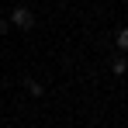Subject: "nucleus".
Here are the masks:
<instances>
[{"mask_svg": "<svg viewBox=\"0 0 128 128\" xmlns=\"http://www.w3.org/2000/svg\"><path fill=\"white\" fill-rule=\"evenodd\" d=\"M118 48H121V52H128V28H121V31H118Z\"/></svg>", "mask_w": 128, "mask_h": 128, "instance_id": "nucleus-4", "label": "nucleus"}, {"mask_svg": "<svg viewBox=\"0 0 128 128\" xmlns=\"http://www.w3.org/2000/svg\"><path fill=\"white\" fill-rule=\"evenodd\" d=\"M7 28H10V24H7V21H0V35H7Z\"/></svg>", "mask_w": 128, "mask_h": 128, "instance_id": "nucleus-5", "label": "nucleus"}, {"mask_svg": "<svg viewBox=\"0 0 128 128\" xmlns=\"http://www.w3.org/2000/svg\"><path fill=\"white\" fill-rule=\"evenodd\" d=\"M24 90H28L31 97H42V90H45V86L38 83V80H24Z\"/></svg>", "mask_w": 128, "mask_h": 128, "instance_id": "nucleus-3", "label": "nucleus"}, {"mask_svg": "<svg viewBox=\"0 0 128 128\" xmlns=\"http://www.w3.org/2000/svg\"><path fill=\"white\" fill-rule=\"evenodd\" d=\"M111 73H114V76H125V73H128V59H125V56H118V59L111 62Z\"/></svg>", "mask_w": 128, "mask_h": 128, "instance_id": "nucleus-2", "label": "nucleus"}, {"mask_svg": "<svg viewBox=\"0 0 128 128\" xmlns=\"http://www.w3.org/2000/svg\"><path fill=\"white\" fill-rule=\"evenodd\" d=\"M10 24H14V28H24V31H28V28H35V14H31L28 7H18V10L10 14Z\"/></svg>", "mask_w": 128, "mask_h": 128, "instance_id": "nucleus-1", "label": "nucleus"}]
</instances>
